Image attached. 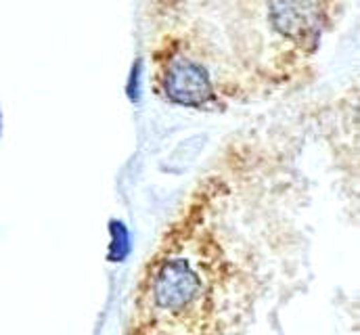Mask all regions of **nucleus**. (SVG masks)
I'll use <instances>...</instances> for the list:
<instances>
[{
    "mask_svg": "<svg viewBox=\"0 0 360 335\" xmlns=\"http://www.w3.org/2000/svg\"><path fill=\"white\" fill-rule=\"evenodd\" d=\"M139 76H141V72H139V63L134 65V70H132V74H130V82H128V94L132 96V99H136V90H139Z\"/></svg>",
    "mask_w": 360,
    "mask_h": 335,
    "instance_id": "3",
    "label": "nucleus"
},
{
    "mask_svg": "<svg viewBox=\"0 0 360 335\" xmlns=\"http://www.w3.org/2000/svg\"><path fill=\"white\" fill-rule=\"evenodd\" d=\"M270 19L287 38H308L323 19L321 0H270Z\"/></svg>",
    "mask_w": 360,
    "mask_h": 335,
    "instance_id": "1",
    "label": "nucleus"
},
{
    "mask_svg": "<svg viewBox=\"0 0 360 335\" xmlns=\"http://www.w3.org/2000/svg\"><path fill=\"white\" fill-rule=\"evenodd\" d=\"M166 94L186 107H199L214 99L207 72L193 61H179L168 70Z\"/></svg>",
    "mask_w": 360,
    "mask_h": 335,
    "instance_id": "2",
    "label": "nucleus"
}]
</instances>
